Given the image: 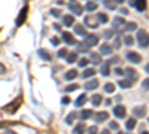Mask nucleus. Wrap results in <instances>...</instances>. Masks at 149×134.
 I'll use <instances>...</instances> for the list:
<instances>
[{"label":"nucleus","mask_w":149,"mask_h":134,"mask_svg":"<svg viewBox=\"0 0 149 134\" xmlns=\"http://www.w3.org/2000/svg\"><path fill=\"white\" fill-rule=\"evenodd\" d=\"M119 46H121V39H119V37H115V42H113V48H115V49H119Z\"/></svg>","instance_id":"c03bdc74"},{"label":"nucleus","mask_w":149,"mask_h":134,"mask_svg":"<svg viewBox=\"0 0 149 134\" xmlns=\"http://www.w3.org/2000/svg\"><path fill=\"white\" fill-rule=\"evenodd\" d=\"M49 14H51L54 18H60L61 17V9H51V10H49Z\"/></svg>","instance_id":"e433bc0d"},{"label":"nucleus","mask_w":149,"mask_h":134,"mask_svg":"<svg viewBox=\"0 0 149 134\" xmlns=\"http://www.w3.org/2000/svg\"><path fill=\"white\" fill-rule=\"evenodd\" d=\"M102 134H110V133H109V130H103V131H102Z\"/></svg>","instance_id":"4d7b16f0"},{"label":"nucleus","mask_w":149,"mask_h":134,"mask_svg":"<svg viewBox=\"0 0 149 134\" xmlns=\"http://www.w3.org/2000/svg\"><path fill=\"white\" fill-rule=\"evenodd\" d=\"M102 95L100 94H95V95H93V99H91V103H93V106H100L102 104Z\"/></svg>","instance_id":"a878e982"},{"label":"nucleus","mask_w":149,"mask_h":134,"mask_svg":"<svg viewBox=\"0 0 149 134\" xmlns=\"http://www.w3.org/2000/svg\"><path fill=\"white\" fill-rule=\"evenodd\" d=\"M104 103H106V106H110V103H112V100H109V99H107V100H106Z\"/></svg>","instance_id":"5fc2aeb1"},{"label":"nucleus","mask_w":149,"mask_h":134,"mask_svg":"<svg viewBox=\"0 0 149 134\" xmlns=\"http://www.w3.org/2000/svg\"><path fill=\"white\" fill-rule=\"evenodd\" d=\"M100 73H102L103 76H109V75H110V67H109V64H107V63H104V64L102 66Z\"/></svg>","instance_id":"7c9ffc66"},{"label":"nucleus","mask_w":149,"mask_h":134,"mask_svg":"<svg viewBox=\"0 0 149 134\" xmlns=\"http://www.w3.org/2000/svg\"><path fill=\"white\" fill-rule=\"evenodd\" d=\"M136 40H137L140 48H148L149 46V33L145 30H140L137 33V36H136Z\"/></svg>","instance_id":"f257e3e1"},{"label":"nucleus","mask_w":149,"mask_h":134,"mask_svg":"<svg viewBox=\"0 0 149 134\" xmlns=\"http://www.w3.org/2000/svg\"><path fill=\"white\" fill-rule=\"evenodd\" d=\"M61 39H63V42H66L67 45H76V40H74V36L69 31H64L63 34H61Z\"/></svg>","instance_id":"6e6552de"},{"label":"nucleus","mask_w":149,"mask_h":134,"mask_svg":"<svg viewBox=\"0 0 149 134\" xmlns=\"http://www.w3.org/2000/svg\"><path fill=\"white\" fill-rule=\"evenodd\" d=\"M78 88H79V87H78L76 83H72V85H69V87L64 88V91H66V92H72V91H76Z\"/></svg>","instance_id":"ea45409f"},{"label":"nucleus","mask_w":149,"mask_h":134,"mask_svg":"<svg viewBox=\"0 0 149 134\" xmlns=\"http://www.w3.org/2000/svg\"><path fill=\"white\" fill-rule=\"evenodd\" d=\"M124 43H125L127 46H133V43H134V39L131 37V36H125V37H124Z\"/></svg>","instance_id":"4c0bfd02"},{"label":"nucleus","mask_w":149,"mask_h":134,"mask_svg":"<svg viewBox=\"0 0 149 134\" xmlns=\"http://www.w3.org/2000/svg\"><path fill=\"white\" fill-rule=\"evenodd\" d=\"M74 78H78V70H74V69L69 70L66 75H64V79H66V81H72V79H74Z\"/></svg>","instance_id":"6ab92c4d"},{"label":"nucleus","mask_w":149,"mask_h":134,"mask_svg":"<svg viewBox=\"0 0 149 134\" xmlns=\"http://www.w3.org/2000/svg\"><path fill=\"white\" fill-rule=\"evenodd\" d=\"M134 127H136V118H130V119H127L125 128L130 131V130H134Z\"/></svg>","instance_id":"bb28decb"},{"label":"nucleus","mask_w":149,"mask_h":134,"mask_svg":"<svg viewBox=\"0 0 149 134\" xmlns=\"http://www.w3.org/2000/svg\"><path fill=\"white\" fill-rule=\"evenodd\" d=\"M95 75V69H85L84 72H82V78L84 79H88V78H91V76H94Z\"/></svg>","instance_id":"aec40b11"},{"label":"nucleus","mask_w":149,"mask_h":134,"mask_svg":"<svg viewBox=\"0 0 149 134\" xmlns=\"http://www.w3.org/2000/svg\"><path fill=\"white\" fill-rule=\"evenodd\" d=\"M104 91L109 92V94H110V92H113V91H115V85H113V83H110V82L106 83V85H104Z\"/></svg>","instance_id":"f704fd0d"},{"label":"nucleus","mask_w":149,"mask_h":134,"mask_svg":"<svg viewBox=\"0 0 149 134\" xmlns=\"http://www.w3.org/2000/svg\"><path fill=\"white\" fill-rule=\"evenodd\" d=\"M145 106H136L133 109V116L134 118H143L145 116Z\"/></svg>","instance_id":"9d476101"},{"label":"nucleus","mask_w":149,"mask_h":134,"mask_svg":"<svg viewBox=\"0 0 149 134\" xmlns=\"http://www.w3.org/2000/svg\"><path fill=\"white\" fill-rule=\"evenodd\" d=\"M109 118V113L107 112H98V113H95V116H94V121L97 124H100V122H103V121H106Z\"/></svg>","instance_id":"f8f14e48"},{"label":"nucleus","mask_w":149,"mask_h":134,"mask_svg":"<svg viewBox=\"0 0 149 134\" xmlns=\"http://www.w3.org/2000/svg\"><path fill=\"white\" fill-rule=\"evenodd\" d=\"M88 49H90V48L86 46L85 43H78V51L76 52H86Z\"/></svg>","instance_id":"c9c22d12"},{"label":"nucleus","mask_w":149,"mask_h":134,"mask_svg":"<svg viewBox=\"0 0 149 134\" xmlns=\"http://www.w3.org/2000/svg\"><path fill=\"white\" fill-rule=\"evenodd\" d=\"M88 63H90L88 58H81L79 61H78V66L79 67H86V66H88Z\"/></svg>","instance_id":"58836bf2"},{"label":"nucleus","mask_w":149,"mask_h":134,"mask_svg":"<svg viewBox=\"0 0 149 134\" xmlns=\"http://www.w3.org/2000/svg\"><path fill=\"white\" fill-rule=\"evenodd\" d=\"M142 134H149V133L148 131H142Z\"/></svg>","instance_id":"bf43d9fd"},{"label":"nucleus","mask_w":149,"mask_h":134,"mask_svg":"<svg viewBox=\"0 0 149 134\" xmlns=\"http://www.w3.org/2000/svg\"><path fill=\"white\" fill-rule=\"evenodd\" d=\"M85 101H86V95H85V94H81L78 99H76V101H74V106L81 107L82 104H85Z\"/></svg>","instance_id":"393cba45"},{"label":"nucleus","mask_w":149,"mask_h":134,"mask_svg":"<svg viewBox=\"0 0 149 134\" xmlns=\"http://www.w3.org/2000/svg\"><path fill=\"white\" fill-rule=\"evenodd\" d=\"M103 36H104L106 39H110L112 36H113V31H112V30H107V31H104V33H103Z\"/></svg>","instance_id":"49530a36"},{"label":"nucleus","mask_w":149,"mask_h":134,"mask_svg":"<svg viewBox=\"0 0 149 134\" xmlns=\"http://www.w3.org/2000/svg\"><path fill=\"white\" fill-rule=\"evenodd\" d=\"M142 88H143V91H149V78H148V79H143Z\"/></svg>","instance_id":"37998d69"},{"label":"nucleus","mask_w":149,"mask_h":134,"mask_svg":"<svg viewBox=\"0 0 149 134\" xmlns=\"http://www.w3.org/2000/svg\"><path fill=\"white\" fill-rule=\"evenodd\" d=\"M88 134H97V127H95V125L90 127V128H88Z\"/></svg>","instance_id":"de8ad7c7"},{"label":"nucleus","mask_w":149,"mask_h":134,"mask_svg":"<svg viewBox=\"0 0 149 134\" xmlns=\"http://www.w3.org/2000/svg\"><path fill=\"white\" fill-rule=\"evenodd\" d=\"M119 12H121L122 15H128V9H125V8H121V9H119Z\"/></svg>","instance_id":"3c124183"},{"label":"nucleus","mask_w":149,"mask_h":134,"mask_svg":"<svg viewBox=\"0 0 149 134\" xmlns=\"http://www.w3.org/2000/svg\"><path fill=\"white\" fill-rule=\"evenodd\" d=\"M115 2H116V3H119V5H121V3H122V2H124V0H115Z\"/></svg>","instance_id":"13d9d810"},{"label":"nucleus","mask_w":149,"mask_h":134,"mask_svg":"<svg viewBox=\"0 0 149 134\" xmlns=\"http://www.w3.org/2000/svg\"><path fill=\"white\" fill-rule=\"evenodd\" d=\"M116 134H122V133H121V131H119V133H116Z\"/></svg>","instance_id":"052dcab7"},{"label":"nucleus","mask_w":149,"mask_h":134,"mask_svg":"<svg viewBox=\"0 0 149 134\" xmlns=\"http://www.w3.org/2000/svg\"><path fill=\"white\" fill-rule=\"evenodd\" d=\"M137 28V24L136 22H127V24H124V30L125 31H133Z\"/></svg>","instance_id":"c756f323"},{"label":"nucleus","mask_w":149,"mask_h":134,"mask_svg":"<svg viewBox=\"0 0 149 134\" xmlns=\"http://www.w3.org/2000/svg\"><path fill=\"white\" fill-rule=\"evenodd\" d=\"M67 54H69V51L66 49V48H63V49H60V51L57 52L58 58H64V57H67Z\"/></svg>","instance_id":"a19ab883"},{"label":"nucleus","mask_w":149,"mask_h":134,"mask_svg":"<svg viewBox=\"0 0 149 134\" xmlns=\"http://www.w3.org/2000/svg\"><path fill=\"white\" fill-rule=\"evenodd\" d=\"M109 128H112V130H118V122H115V121H110V122H109Z\"/></svg>","instance_id":"a18cd8bd"},{"label":"nucleus","mask_w":149,"mask_h":134,"mask_svg":"<svg viewBox=\"0 0 149 134\" xmlns=\"http://www.w3.org/2000/svg\"><path fill=\"white\" fill-rule=\"evenodd\" d=\"M85 9L88 10V12H93V10L97 9V3H95V2H88V3L85 5Z\"/></svg>","instance_id":"473e14b6"},{"label":"nucleus","mask_w":149,"mask_h":134,"mask_svg":"<svg viewBox=\"0 0 149 134\" xmlns=\"http://www.w3.org/2000/svg\"><path fill=\"white\" fill-rule=\"evenodd\" d=\"M100 54H102V55H110V54H112V46L107 45V43H103V45L100 46Z\"/></svg>","instance_id":"2eb2a0df"},{"label":"nucleus","mask_w":149,"mask_h":134,"mask_svg":"<svg viewBox=\"0 0 149 134\" xmlns=\"http://www.w3.org/2000/svg\"><path fill=\"white\" fill-rule=\"evenodd\" d=\"M133 83H134V81H133V79H121V81L118 82L119 88H125V90L131 88V87H133Z\"/></svg>","instance_id":"9b49d317"},{"label":"nucleus","mask_w":149,"mask_h":134,"mask_svg":"<svg viewBox=\"0 0 149 134\" xmlns=\"http://www.w3.org/2000/svg\"><path fill=\"white\" fill-rule=\"evenodd\" d=\"M84 43L88 46V48H93L98 43V37H97V34H85L84 36Z\"/></svg>","instance_id":"7ed1b4c3"},{"label":"nucleus","mask_w":149,"mask_h":134,"mask_svg":"<svg viewBox=\"0 0 149 134\" xmlns=\"http://www.w3.org/2000/svg\"><path fill=\"white\" fill-rule=\"evenodd\" d=\"M113 115H115L116 118H119V119L125 118V115H127V110H125V107H124L122 104L116 106V107L113 109Z\"/></svg>","instance_id":"1a4fd4ad"},{"label":"nucleus","mask_w":149,"mask_h":134,"mask_svg":"<svg viewBox=\"0 0 149 134\" xmlns=\"http://www.w3.org/2000/svg\"><path fill=\"white\" fill-rule=\"evenodd\" d=\"M124 24H125V19H124L122 17H116V18L113 19V22H112V26H113V28L116 30L118 27H122Z\"/></svg>","instance_id":"dca6fc26"},{"label":"nucleus","mask_w":149,"mask_h":134,"mask_svg":"<svg viewBox=\"0 0 149 134\" xmlns=\"http://www.w3.org/2000/svg\"><path fill=\"white\" fill-rule=\"evenodd\" d=\"M115 73H116L118 76H122V75H124V70L119 69V67H116V69H115Z\"/></svg>","instance_id":"09e8293b"},{"label":"nucleus","mask_w":149,"mask_h":134,"mask_svg":"<svg viewBox=\"0 0 149 134\" xmlns=\"http://www.w3.org/2000/svg\"><path fill=\"white\" fill-rule=\"evenodd\" d=\"M51 43H52L54 46H57V45L60 43V39H58V37H52V39H51Z\"/></svg>","instance_id":"8fccbe9b"},{"label":"nucleus","mask_w":149,"mask_h":134,"mask_svg":"<svg viewBox=\"0 0 149 134\" xmlns=\"http://www.w3.org/2000/svg\"><path fill=\"white\" fill-rule=\"evenodd\" d=\"M21 101H22V97L19 95L18 99H15V100H14V103L6 104V106L3 107V110H5V112H8V113H17V110H18L19 106H21Z\"/></svg>","instance_id":"f03ea898"},{"label":"nucleus","mask_w":149,"mask_h":134,"mask_svg":"<svg viewBox=\"0 0 149 134\" xmlns=\"http://www.w3.org/2000/svg\"><path fill=\"white\" fill-rule=\"evenodd\" d=\"M37 55H39L42 60H45V61H49V60H51V55H49V52H46L45 49H39L37 51Z\"/></svg>","instance_id":"b1692460"},{"label":"nucleus","mask_w":149,"mask_h":134,"mask_svg":"<svg viewBox=\"0 0 149 134\" xmlns=\"http://www.w3.org/2000/svg\"><path fill=\"white\" fill-rule=\"evenodd\" d=\"M79 116H81L82 121H86V119H90V118L93 116V112L88 110V109H85V110H82V112L79 113Z\"/></svg>","instance_id":"5701e85b"},{"label":"nucleus","mask_w":149,"mask_h":134,"mask_svg":"<svg viewBox=\"0 0 149 134\" xmlns=\"http://www.w3.org/2000/svg\"><path fill=\"white\" fill-rule=\"evenodd\" d=\"M63 22H64L66 27H72L73 24H74V17H72V15H64V17H63Z\"/></svg>","instance_id":"f3484780"},{"label":"nucleus","mask_w":149,"mask_h":134,"mask_svg":"<svg viewBox=\"0 0 149 134\" xmlns=\"http://www.w3.org/2000/svg\"><path fill=\"white\" fill-rule=\"evenodd\" d=\"M124 73H125L127 76H130V79H133V81L137 79V72H136L134 69H131V67L125 69V70H124Z\"/></svg>","instance_id":"a211bd4d"},{"label":"nucleus","mask_w":149,"mask_h":134,"mask_svg":"<svg viewBox=\"0 0 149 134\" xmlns=\"http://www.w3.org/2000/svg\"><path fill=\"white\" fill-rule=\"evenodd\" d=\"M127 60L131 64H139L142 61V55L137 54V52H134V51H128L127 52Z\"/></svg>","instance_id":"39448f33"},{"label":"nucleus","mask_w":149,"mask_h":134,"mask_svg":"<svg viewBox=\"0 0 149 134\" xmlns=\"http://www.w3.org/2000/svg\"><path fill=\"white\" fill-rule=\"evenodd\" d=\"M74 33H76V34H81V36H85V34H86L84 26H81V24H76V26H74Z\"/></svg>","instance_id":"2f4dec72"},{"label":"nucleus","mask_w":149,"mask_h":134,"mask_svg":"<svg viewBox=\"0 0 149 134\" xmlns=\"http://www.w3.org/2000/svg\"><path fill=\"white\" fill-rule=\"evenodd\" d=\"M148 122H149V118H148Z\"/></svg>","instance_id":"680f3d73"},{"label":"nucleus","mask_w":149,"mask_h":134,"mask_svg":"<svg viewBox=\"0 0 149 134\" xmlns=\"http://www.w3.org/2000/svg\"><path fill=\"white\" fill-rule=\"evenodd\" d=\"M98 87V81L97 79H91V81H88V82H86L85 83V90H88V91H93V90H95Z\"/></svg>","instance_id":"4468645a"},{"label":"nucleus","mask_w":149,"mask_h":134,"mask_svg":"<svg viewBox=\"0 0 149 134\" xmlns=\"http://www.w3.org/2000/svg\"><path fill=\"white\" fill-rule=\"evenodd\" d=\"M90 58H91V61H93V63L102 64V54H100V52H98V54H95V52H91Z\"/></svg>","instance_id":"412c9836"},{"label":"nucleus","mask_w":149,"mask_h":134,"mask_svg":"<svg viewBox=\"0 0 149 134\" xmlns=\"http://www.w3.org/2000/svg\"><path fill=\"white\" fill-rule=\"evenodd\" d=\"M145 72H146V73H149V63L145 66Z\"/></svg>","instance_id":"864d4df0"},{"label":"nucleus","mask_w":149,"mask_h":134,"mask_svg":"<svg viewBox=\"0 0 149 134\" xmlns=\"http://www.w3.org/2000/svg\"><path fill=\"white\" fill-rule=\"evenodd\" d=\"M61 101H63V104H69L70 99H69V97H63V100H61Z\"/></svg>","instance_id":"603ef678"},{"label":"nucleus","mask_w":149,"mask_h":134,"mask_svg":"<svg viewBox=\"0 0 149 134\" xmlns=\"http://www.w3.org/2000/svg\"><path fill=\"white\" fill-rule=\"evenodd\" d=\"M66 60H67V63H74L78 60V52H69Z\"/></svg>","instance_id":"c85d7f7f"},{"label":"nucleus","mask_w":149,"mask_h":134,"mask_svg":"<svg viewBox=\"0 0 149 134\" xmlns=\"http://www.w3.org/2000/svg\"><path fill=\"white\" fill-rule=\"evenodd\" d=\"M69 9H70V12H72V14H74V15H81L82 12H84V8H82V5H79V3H76V2H70V5H69Z\"/></svg>","instance_id":"0eeeda50"},{"label":"nucleus","mask_w":149,"mask_h":134,"mask_svg":"<svg viewBox=\"0 0 149 134\" xmlns=\"http://www.w3.org/2000/svg\"><path fill=\"white\" fill-rule=\"evenodd\" d=\"M103 5H104L107 9H110V10H115V9H116V2H115V0H104Z\"/></svg>","instance_id":"4be33fe9"},{"label":"nucleus","mask_w":149,"mask_h":134,"mask_svg":"<svg viewBox=\"0 0 149 134\" xmlns=\"http://www.w3.org/2000/svg\"><path fill=\"white\" fill-rule=\"evenodd\" d=\"M74 118H76V113H74V112H72L67 118H66V124H72L73 122V121H74Z\"/></svg>","instance_id":"79ce46f5"},{"label":"nucleus","mask_w":149,"mask_h":134,"mask_svg":"<svg viewBox=\"0 0 149 134\" xmlns=\"http://www.w3.org/2000/svg\"><path fill=\"white\" fill-rule=\"evenodd\" d=\"M27 12H29V6L26 5V6L21 9L19 15L17 18V27H19V26H22V24H24V21H26V18H27Z\"/></svg>","instance_id":"423d86ee"},{"label":"nucleus","mask_w":149,"mask_h":134,"mask_svg":"<svg viewBox=\"0 0 149 134\" xmlns=\"http://www.w3.org/2000/svg\"><path fill=\"white\" fill-rule=\"evenodd\" d=\"M54 28H55V30H60V28H61V27H60V26H58V24H54Z\"/></svg>","instance_id":"6e6d98bb"},{"label":"nucleus","mask_w":149,"mask_h":134,"mask_svg":"<svg viewBox=\"0 0 149 134\" xmlns=\"http://www.w3.org/2000/svg\"><path fill=\"white\" fill-rule=\"evenodd\" d=\"M97 19H98V22H100V24H106L107 22V15L100 12V14H97Z\"/></svg>","instance_id":"72a5a7b5"},{"label":"nucleus","mask_w":149,"mask_h":134,"mask_svg":"<svg viewBox=\"0 0 149 134\" xmlns=\"http://www.w3.org/2000/svg\"><path fill=\"white\" fill-rule=\"evenodd\" d=\"M139 12L146 10V0H134V5H133Z\"/></svg>","instance_id":"ddd939ff"},{"label":"nucleus","mask_w":149,"mask_h":134,"mask_svg":"<svg viewBox=\"0 0 149 134\" xmlns=\"http://www.w3.org/2000/svg\"><path fill=\"white\" fill-rule=\"evenodd\" d=\"M84 24L86 27H90V28H97L98 27V19H97V17H93V15H88V17H85V19H84Z\"/></svg>","instance_id":"20e7f679"},{"label":"nucleus","mask_w":149,"mask_h":134,"mask_svg":"<svg viewBox=\"0 0 149 134\" xmlns=\"http://www.w3.org/2000/svg\"><path fill=\"white\" fill-rule=\"evenodd\" d=\"M84 131H85V124H78L76 127L73 128L72 134H84Z\"/></svg>","instance_id":"cd10ccee"}]
</instances>
